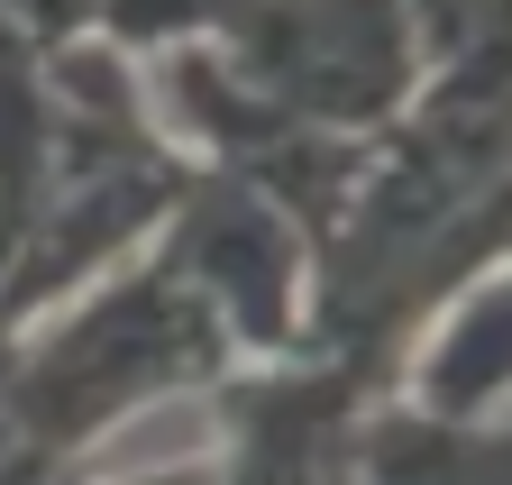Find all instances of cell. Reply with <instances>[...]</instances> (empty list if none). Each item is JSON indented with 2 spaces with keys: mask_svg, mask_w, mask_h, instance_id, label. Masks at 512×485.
Masks as SVG:
<instances>
[{
  "mask_svg": "<svg viewBox=\"0 0 512 485\" xmlns=\"http://www.w3.org/2000/svg\"><path fill=\"white\" fill-rule=\"evenodd\" d=\"M229 367L238 348L192 302V284L138 248L128 266L92 275L55 312L10 330V449L92 467L138 412L211 394Z\"/></svg>",
  "mask_w": 512,
  "mask_h": 485,
  "instance_id": "obj_1",
  "label": "cell"
},
{
  "mask_svg": "<svg viewBox=\"0 0 512 485\" xmlns=\"http://www.w3.org/2000/svg\"><path fill=\"white\" fill-rule=\"evenodd\" d=\"M202 46L238 92H256L302 129L357 138V147L394 129V110L430 74L412 0H247Z\"/></svg>",
  "mask_w": 512,
  "mask_h": 485,
  "instance_id": "obj_2",
  "label": "cell"
},
{
  "mask_svg": "<svg viewBox=\"0 0 512 485\" xmlns=\"http://www.w3.org/2000/svg\"><path fill=\"white\" fill-rule=\"evenodd\" d=\"M147 257H165L192 284V302L238 348V367L293 357L311 339V229L238 174L192 165L147 238Z\"/></svg>",
  "mask_w": 512,
  "mask_h": 485,
  "instance_id": "obj_3",
  "label": "cell"
},
{
  "mask_svg": "<svg viewBox=\"0 0 512 485\" xmlns=\"http://www.w3.org/2000/svg\"><path fill=\"white\" fill-rule=\"evenodd\" d=\"M211 485H357L366 421L384 412V385L320 348L266 357V367H229L211 394Z\"/></svg>",
  "mask_w": 512,
  "mask_h": 485,
  "instance_id": "obj_4",
  "label": "cell"
},
{
  "mask_svg": "<svg viewBox=\"0 0 512 485\" xmlns=\"http://www.w3.org/2000/svg\"><path fill=\"white\" fill-rule=\"evenodd\" d=\"M55 46L28 28H0V284L19 275L28 238L55 193Z\"/></svg>",
  "mask_w": 512,
  "mask_h": 485,
  "instance_id": "obj_5",
  "label": "cell"
},
{
  "mask_svg": "<svg viewBox=\"0 0 512 485\" xmlns=\"http://www.w3.org/2000/svg\"><path fill=\"white\" fill-rule=\"evenodd\" d=\"M357 485H512V412H430L412 394H384Z\"/></svg>",
  "mask_w": 512,
  "mask_h": 485,
  "instance_id": "obj_6",
  "label": "cell"
},
{
  "mask_svg": "<svg viewBox=\"0 0 512 485\" xmlns=\"http://www.w3.org/2000/svg\"><path fill=\"white\" fill-rule=\"evenodd\" d=\"M247 10V0H83V28L101 37V46H119V55H165V46H202V37H220L229 19Z\"/></svg>",
  "mask_w": 512,
  "mask_h": 485,
  "instance_id": "obj_7",
  "label": "cell"
},
{
  "mask_svg": "<svg viewBox=\"0 0 512 485\" xmlns=\"http://www.w3.org/2000/svg\"><path fill=\"white\" fill-rule=\"evenodd\" d=\"M0 485H211V449L183 458V467H156V476H92V467H64V458L10 449V458H0Z\"/></svg>",
  "mask_w": 512,
  "mask_h": 485,
  "instance_id": "obj_8",
  "label": "cell"
},
{
  "mask_svg": "<svg viewBox=\"0 0 512 485\" xmlns=\"http://www.w3.org/2000/svg\"><path fill=\"white\" fill-rule=\"evenodd\" d=\"M0 458H10V339H0Z\"/></svg>",
  "mask_w": 512,
  "mask_h": 485,
  "instance_id": "obj_9",
  "label": "cell"
}]
</instances>
